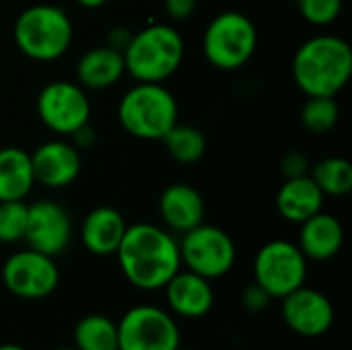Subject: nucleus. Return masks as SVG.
<instances>
[{"label":"nucleus","mask_w":352,"mask_h":350,"mask_svg":"<svg viewBox=\"0 0 352 350\" xmlns=\"http://www.w3.org/2000/svg\"><path fill=\"white\" fill-rule=\"evenodd\" d=\"M116 256L126 281L140 291H159L182 270L179 243L151 223L130 225Z\"/></svg>","instance_id":"obj_1"},{"label":"nucleus","mask_w":352,"mask_h":350,"mask_svg":"<svg viewBox=\"0 0 352 350\" xmlns=\"http://www.w3.org/2000/svg\"><path fill=\"white\" fill-rule=\"evenodd\" d=\"M293 76L307 97H336L352 76V50L336 35L307 39L293 58Z\"/></svg>","instance_id":"obj_2"},{"label":"nucleus","mask_w":352,"mask_h":350,"mask_svg":"<svg viewBox=\"0 0 352 350\" xmlns=\"http://www.w3.org/2000/svg\"><path fill=\"white\" fill-rule=\"evenodd\" d=\"M126 72L138 83L167 80L184 60V39L171 25H148L124 47Z\"/></svg>","instance_id":"obj_3"},{"label":"nucleus","mask_w":352,"mask_h":350,"mask_svg":"<svg viewBox=\"0 0 352 350\" xmlns=\"http://www.w3.org/2000/svg\"><path fill=\"white\" fill-rule=\"evenodd\" d=\"M12 35L16 47L27 58L52 62L68 52L72 43V23L60 6L35 4L16 17Z\"/></svg>","instance_id":"obj_4"},{"label":"nucleus","mask_w":352,"mask_h":350,"mask_svg":"<svg viewBox=\"0 0 352 350\" xmlns=\"http://www.w3.org/2000/svg\"><path fill=\"white\" fill-rule=\"evenodd\" d=\"M120 124L142 140H163L177 124V101L161 83H138L120 101Z\"/></svg>","instance_id":"obj_5"},{"label":"nucleus","mask_w":352,"mask_h":350,"mask_svg":"<svg viewBox=\"0 0 352 350\" xmlns=\"http://www.w3.org/2000/svg\"><path fill=\"white\" fill-rule=\"evenodd\" d=\"M258 45V31L250 17L227 10L217 14L202 39L206 60L221 70L241 68L254 56Z\"/></svg>","instance_id":"obj_6"},{"label":"nucleus","mask_w":352,"mask_h":350,"mask_svg":"<svg viewBox=\"0 0 352 350\" xmlns=\"http://www.w3.org/2000/svg\"><path fill=\"white\" fill-rule=\"evenodd\" d=\"M256 283L272 297L283 299L295 289L305 285L307 278V258L299 245L274 239L260 248L254 260Z\"/></svg>","instance_id":"obj_7"},{"label":"nucleus","mask_w":352,"mask_h":350,"mask_svg":"<svg viewBox=\"0 0 352 350\" xmlns=\"http://www.w3.org/2000/svg\"><path fill=\"white\" fill-rule=\"evenodd\" d=\"M179 340L173 316L155 305H134L118 322V350H175Z\"/></svg>","instance_id":"obj_8"},{"label":"nucleus","mask_w":352,"mask_h":350,"mask_svg":"<svg viewBox=\"0 0 352 350\" xmlns=\"http://www.w3.org/2000/svg\"><path fill=\"white\" fill-rule=\"evenodd\" d=\"M179 256L188 270L214 281L231 272L235 266L237 250L233 239L223 229L200 223L198 227L184 233Z\"/></svg>","instance_id":"obj_9"},{"label":"nucleus","mask_w":352,"mask_h":350,"mask_svg":"<svg viewBox=\"0 0 352 350\" xmlns=\"http://www.w3.org/2000/svg\"><path fill=\"white\" fill-rule=\"evenodd\" d=\"M2 283L19 299L37 301L50 297L60 283V270L52 256L31 248L14 252L2 266Z\"/></svg>","instance_id":"obj_10"},{"label":"nucleus","mask_w":352,"mask_h":350,"mask_svg":"<svg viewBox=\"0 0 352 350\" xmlns=\"http://www.w3.org/2000/svg\"><path fill=\"white\" fill-rule=\"evenodd\" d=\"M37 113L41 122L58 134H74L89 124L91 103L80 85L54 80L39 91Z\"/></svg>","instance_id":"obj_11"},{"label":"nucleus","mask_w":352,"mask_h":350,"mask_svg":"<svg viewBox=\"0 0 352 350\" xmlns=\"http://www.w3.org/2000/svg\"><path fill=\"white\" fill-rule=\"evenodd\" d=\"M23 239L31 250L56 258L72 239V221L68 212L52 200L27 204V225Z\"/></svg>","instance_id":"obj_12"},{"label":"nucleus","mask_w":352,"mask_h":350,"mask_svg":"<svg viewBox=\"0 0 352 350\" xmlns=\"http://www.w3.org/2000/svg\"><path fill=\"white\" fill-rule=\"evenodd\" d=\"M283 320L299 336H324L334 324L332 301L318 289L299 287L283 297Z\"/></svg>","instance_id":"obj_13"},{"label":"nucleus","mask_w":352,"mask_h":350,"mask_svg":"<svg viewBox=\"0 0 352 350\" xmlns=\"http://www.w3.org/2000/svg\"><path fill=\"white\" fill-rule=\"evenodd\" d=\"M33 177L45 188H66L70 186L80 171V155L76 146L50 140L35 149L31 155Z\"/></svg>","instance_id":"obj_14"},{"label":"nucleus","mask_w":352,"mask_h":350,"mask_svg":"<svg viewBox=\"0 0 352 350\" xmlns=\"http://www.w3.org/2000/svg\"><path fill=\"white\" fill-rule=\"evenodd\" d=\"M165 299L169 309L188 320L204 318L212 305H214V293L210 287V281L192 272V270H179L165 287Z\"/></svg>","instance_id":"obj_15"},{"label":"nucleus","mask_w":352,"mask_h":350,"mask_svg":"<svg viewBox=\"0 0 352 350\" xmlns=\"http://www.w3.org/2000/svg\"><path fill=\"white\" fill-rule=\"evenodd\" d=\"M344 243V231L336 217L318 212L301 223L299 231V250L307 260L326 262L332 260Z\"/></svg>","instance_id":"obj_16"},{"label":"nucleus","mask_w":352,"mask_h":350,"mask_svg":"<svg viewBox=\"0 0 352 350\" xmlns=\"http://www.w3.org/2000/svg\"><path fill=\"white\" fill-rule=\"evenodd\" d=\"M126 229L128 225L120 210L111 206H99L85 217L80 241L95 256H111L116 254Z\"/></svg>","instance_id":"obj_17"},{"label":"nucleus","mask_w":352,"mask_h":350,"mask_svg":"<svg viewBox=\"0 0 352 350\" xmlns=\"http://www.w3.org/2000/svg\"><path fill=\"white\" fill-rule=\"evenodd\" d=\"M159 210L165 225L179 233H186L204 221V200L200 192L188 184L165 188L159 200Z\"/></svg>","instance_id":"obj_18"},{"label":"nucleus","mask_w":352,"mask_h":350,"mask_svg":"<svg viewBox=\"0 0 352 350\" xmlns=\"http://www.w3.org/2000/svg\"><path fill=\"white\" fill-rule=\"evenodd\" d=\"M324 206V194L311 175L289 177L278 194H276V208L283 219L291 223H303L309 217L318 215Z\"/></svg>","instance_id":"obj_19"},{"label":"nucleus","mask_w":352,"mask_h":350,"mask_svg":"<svg viewBox=\"0 0 352 350\" xmlns=\"http://www.w3.org/2000/svg\"><path fill=\"white\" fill-rule=\"evenodd\" d=\"M126 72L124 54L111 45L89 50L76 66V76L82 89L101 91L113 87Z\"/></svg>","instance_id":"obj_20"},{"label":"nucleus","mask_w":352,"mask_h":350,"mask_svg":"<svg viewBox=\"0 0 352 350\" xmlns=\"http://www.w3.org/2000/svg\"><path fill=\"white\" fill-rule=\"evenodd\" d=\"M33 184L31 155L16 146L0 149V202L23 200Z\"/></svg>","instance_id":"obj_21"},{"label":"nucleus","mask_w":352,"mask_h":350,"mask_svg":"<svg viewBox=\"0 0 352 350\" xmlns=\"http://www.w3.org/2000/svg\"><path fill=\"white\" fill-rule=\"evenodd\" d=\"M76 350H118V322L107 316L91 314L74 326Z\"/></svg>","instance_id":"obj_22"},{"label":"nucleus","mask_w":352,"mask_h":350,"mask_svg":"<svg viewBox=\"0 0 352 350\" xmlns=\"http://www.w3.org/2000/svg\"><path fill=\"white\" fill-rule=\"evenodd\" d=\"M311 179L324 196H344L352 190V165L342 157L324 159L314 167Z\"/></svg>","instance_id":"obj_23"},{"label":"nucleus","mask_w":352,"mask_h":350,"mask_svg":"<svg viewBox=\"0 0 352 350\" xmlns=\"http://www.w3.org/2000/svg\"><path fill=\"white\" fill-rule=\"evenodd\" d=\"M163 142L169 151V155L177 163H196L204 157L206 151V138L198 128L192 126H173L165 136Z\"/></svg>","instance_id":"obj_24"},{"label":"nucleus","mask_w":352,"mask_h":350,"mask_svg":"<svg viewBox=\"0 0 352 350\" xmlns=\"http://www.w3.org/2000/svg\"><path fill=\"white\" fill-rule=\"evenodd\" d=\"M338 116L340 109L334 97H309L301 109V122L314 134L332 130L338 122Z\"/></svg>","instance_id":"obj_25"},{"label":"nucleus","mask_w":352,"mask_h":350,"mask_svg":"<svg viewBox=\"0 0 352 350\" xmlns=\"http://www.w3.org/2000/svg\"><path fill=\"white\" fill-rule=\"evenodd\" d=\"M27 204L23 200L0 202V243H16L25 237Z\"/></svg>","instance_id":"obj_26"},{"label":"nucleus","mask_w":352,"mask_h":350,"mask_svg":"<svg viewBox=\"0 0 352 350\" xmlns=\"http://www.w3.org/2000/svg\"><path fill=\"white\" fill-rule=\"evenodd\" d=\"M299 10L307 23L326 27L340 17L342 0H299Z\"/></svg>","instance_id":"obj_27"},{"label":"nucleus","mask_w":352,"mask_h":350,"mask_svg":"<svg viewBox=\"0 0 352 350\" xmlns=\"http://www.w3.org/2000/svg\"><path fill=\"white\" fill-rule=\"evenodd\" d=\"M272 301V297L258 285V283H252L243 289L241 293V305L245 307V311L250 314H262L268 303Z\"/></svg>","instance_id":"obj_28"},{"label":"nucleus","mask_w":352,"mask_h":350,"mask_svg":"<svg viewBox=\"0 0 352 350\" xmlns=\"http://www.w3.org/2000/svg\"><path fill=\"white\" fill-rule=\"evenodd\" d=\"M163 4H165V12L175 21L188 19L196 8V0H165Z\"/></svg>","instance_id":"obj_29"},{"label":"nucleus","mask_w":352,"mask_h":350,"mask_svg":"<svg viewBox=\"0 0 352 350\" xmlns=\"http://www.w3.org/2000/svg\"><path fill=\"white\" fill-rule=\"evenodd\" d=\"M305 167H307V159L299 153H289L283 159V173L287 175V179L305 175Z\"/></svg>","instance_id":"obj_30"},{"label":"nucleus","mask_w":352,"mask_h":350,"mask_svg":"<svg viewBox=\"0 0 352 350\" xmlns=\"http://www.w3.org/2000/svg\"><path fill=\"white\" fill-rule=\"evenodd\" d=\"M80 6H85V8H99V6H103L107 0H76Z\"/></svg>","instance_id":"obj_31"},{"label":"nucleus","mask_w":352,"mask_h":350,"mask_svg":"<svg viewBox=\"0 0 352 350\" xmlns=\"http://www.w3.org/2000/svg\"><path fill=\"white\" fill-rule=\"evenodd\" d=\"M0 350H27V349H23V347H19V344H0Z\"/></svg>","instance_id":"obj_32"},{"label":"nucleus","mask_w":352,"mask_h":350,"mask_svg":"<svg viewBox=\"0 0 352 350\" xmlns=\"http://www.w3.org/2000/svg\"><path fill=\"white\" fill-rule=\"evenodd\" d=\"M56 350H76L74 347H60V349H56Z\"/></svg>","instance_id":"obj_33"},{"label":"nucleus","mask_w":352,"mask_h":350,"mask_svg":"<svg viewBox=\"0 0 352 350\" xmlns=\"http://www.w3.org/2000/svg\"><path fill=\"white\" fill-rule=\"evenodd\" d=\"M175 350H192V349H182V347H177V349Z\"/></svg>","instance_id":"obj_34"}]
</instances>
